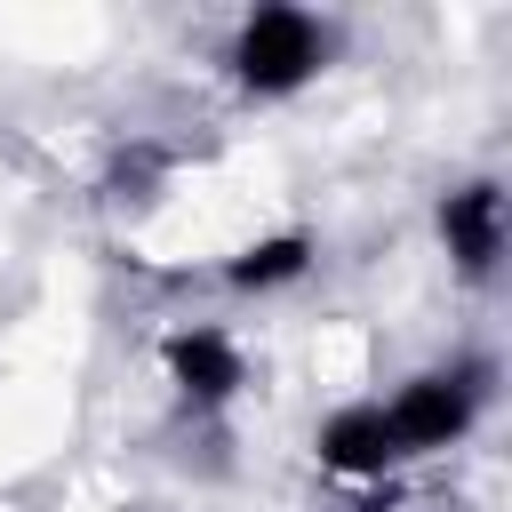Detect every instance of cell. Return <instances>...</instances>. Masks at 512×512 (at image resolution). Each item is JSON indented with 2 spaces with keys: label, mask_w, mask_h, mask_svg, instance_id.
Listing matches in <instances>:
<instances>
[{
  "label": "cell",
  "mask_w": 512,
  "mask_h": 512,
  "mask_svg": "<svg viewBox=\"0 0 512 512\" xmlns=\"http://www.w3.org/2000/svg\"><path fill=\"white\" fill-rule=\"evenodd\" d=\"M320 56H328V32H320L304 8H256V16L240 24V40H232V72H240V88H256V96L304 88V80L320 72Z\"/></svg>",
  "instance_id": "6da1fadb"
},
{
  "label": "cell",
  "mask_w": 512,
  "mask_h": 512,
  "mask_svg": "<svg viewBox=\"0 0 512 512\" xmlns=\"http://www.w3.org/2000/svg\"><path fill=\"white\" fill-rule=\"evenodd\" d=\"M472 408H480V376H416L384 408V424H392V448L408 456V448H448L472 424Z\"/></svg>",
  "instance_id": "7a4b0ae2"
},
{
  "label": "cell",
  "mask_w": 512,
  "mask_h": 512,
  "mask_svg": "<svg viewBox=\"0 0 512 512\" xmlns=\"http://www.w3.org/2000/svg\"><path fill=\"white\" fill-rule=\"evenodd\" d=\"M440 232H448V256L472 272V280H488L496 272V256H504V192L480 176V184H456L448 200H440Z\"/></svg>",
  "instance_id": "3957f363"
},
{
  "label": "cell",
  "mask_w": 512,
  "mask_h": 512,
  "mask_svg": "<svg viewBox=\"0 0 512 512\" xmlns=\"http://www.w3.org/2000/svg\"><path fill=\"white\" fill-rule=\"evenodd\" d=\"M168 376H176V392L184 400H232V384H240V352L224 344V336H208V328H184V336H168Z\"/></svg>",
  "instance_id": "277c9868"
},
{
  "label": "cell",
  "mask_w": 512,
  "mask_h": 512,
  "mask_svg": "<svg viewBox=\"0 0 512 512\" xmlns=\"http://www.w3.org/2000/svg\"><path fill=\"white\" fill-rule=\"evenodd\" d=\"M400 448H392V424H384V408H344V416H328L320 424V464L328 472H384Z\"/></svg>",
  "instance_id": "5b68a950"
},
{
  "label": "cell",
  "mask_w": 512,
  "mask_h": 512,
  "mask_svg": "<svg viewBox=\"0 0 512 512\" xmlns=\"http://www.w3.org/2000/svg\"><path fill=\"white\" fill-rule=\"evenodd\" d=\"M304 264H312V240H304V232H280V240H256V248L232 256V288H280V280H296Z\"/></svg>",
  "instance_id": "8992f818"
}]
</instances>
